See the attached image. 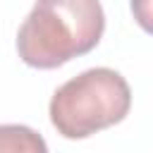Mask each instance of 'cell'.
<instances>
[{
  "label": "cell",
  "mask_w": 153,
  "mask_h": 153,
  "mask_svg": "<svg viewBox=\"0 0 153 153\" xmlns=\"http://www.w3.org/2000/svg\"><path fill=\"white\" fill-rule=\"evenodd\" d=\"M105 31L100 0H36L17 33L19 57L36 69H55L91 53Z\"/></svg>",
  "instance_id": "6da1fadb"
},
{
  "label": "cell",
  "mask_w": 153,
  "mask_h": 153,
  "mask_svg": "<svg viewBox=\"0 0 153 153\" xmlns=\"http://www.w3.org/2000/svg\"><path fill=\"white\" fill-rule=\"evenodd\" d=\"M131 91L110 67H93L65 81L50 100V122L65 139H86L127 117Z\"/></svg>",
  "instance_id": "7a4b0ae2"
},
{
  "label": "cell",
  "mask_w": 153,
  "mask_h": 153,
  "mask_svg": "<svg viewBox=\"0 0 153 153\" xmlns=\"http://www.w3.org/2000/svg\"><path fill=\"white\" fill-rule=\"evenodd\" d=\"M0 153H48V146L31 127L0 124Z\"/></svg>",
  "instance_id": "3957f363"
},
{
  "label": "cell",
  "mask_w": 153,
  "mask_h": 153,
  "mask_svg": "<svg viewBox=\"0 0 153 153\" xmlns=\"http://www.w3.org/2000/svg\"><path fill=\"white\" fill-rule=\"evenodd\" d=\"M129 5L136 24L153 36V0H129Z\"/></svg>",
  "instance_id": "277c9868"
}]
</instances>
